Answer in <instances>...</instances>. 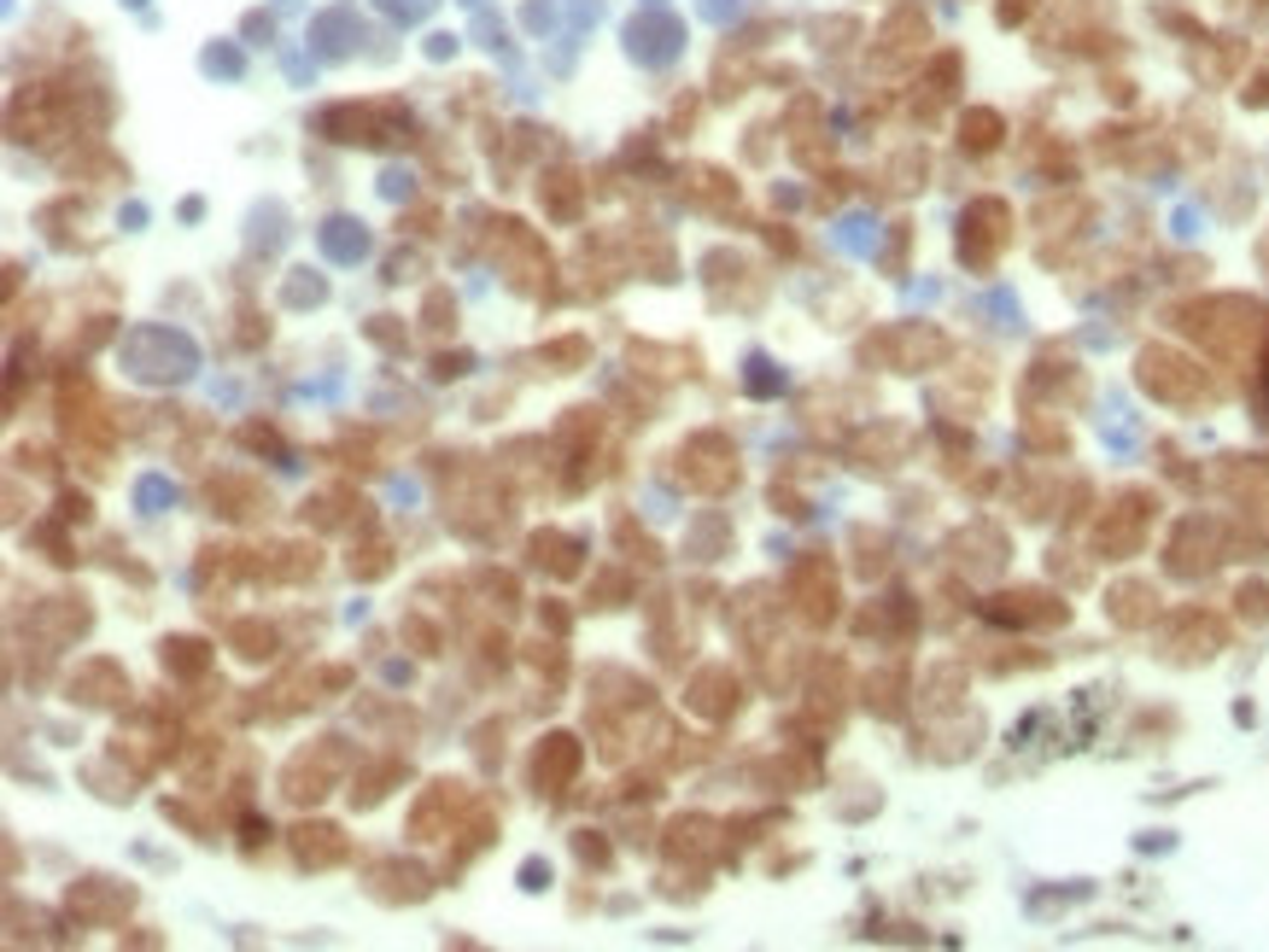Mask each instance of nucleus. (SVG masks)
<instances>
[{
	"label": "nucleus",
	"mask_w": 1269,
	"mask_h": 952,
	"mask_svg": "<svg viewBox=\"0 0 1269 952\" xmlns=\"http://www.w3.org/2000/svg\"><path fill=\"white\" fill-rule=\"evenodd\" d=\"M293 847H299V864H334V859H345V842H340V830H328V824H305V830H293Z\"/></svg>",
	"instance_id": "1"
}]
</instances>
